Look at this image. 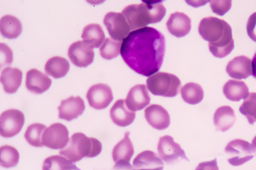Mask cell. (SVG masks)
<instances>
[{
	"label": "cell",
	"mask_w": 256,
	"mask_h": 170,
	"mask_svg": "<svg viewBox=\"0 0 256 170\" xmlns=\"http://www.w3.org/2000/svg\"><path fill=\"white\" fill-rule=\"evenodd\" d=\"M122 43V41H116L112 38H106L100 48L101 57L108 60L118 57L121 53Z\"/></svg>",
	"instance_id": "cell-31"
},
{
	"label": "cell",
	"mask_w": 256,
	"mask_h": 170,
	"mask_svg": "<svg viewBox=\"0 0 256 170\" xmlns=\"http://www.w3.org/2000/svg\"><path fill=\"white\" fill-rule=\"evenodd\" d=\"M2 35L8 39H16L22 32V24L16 17L5 15L0 19Z\"/></svg>",
	"instance_id": "cell-25"
},
{
	"label": "cell",
	"mask_w": 256,
	"mask_h": 170,
	"mask_svg": "<svg viewBox=\"0 0 256 170\" xmlns=\"http://www.w3.org/2000/svg\"><path fill=\"white\" fill-rule=\"evenodd\" d=\"M226 72L234 79H246L252 75V60L245 55L236 57L228 64Z\"/></svg>",
	"instance_id": "cell-17"
},
{
	"label": "cell",
	"mask_w": 256,
	"mask_h": 170,
	"mask_svg": "<svg viewBox=\"0 0 256 170\" xmlns=\"http://www.w3.org/2000/svg\"><path fill=\"white\" fill-rule=\"evenodd\" d=\"M252 150H254V153L256 156V136L254 137V140L252 141Z\"/></svg>",
	"instance_id": "cell-38"
},
{
	"label": "cell",
	"mask_w": 256,
	"mask_h": 170,
	"mask_svg": "<svg viewBox=\"0 0 256 170\" xmlns=\"http://www.w3.org/2000/svg\"><path fill=\"white\" fill-rule=\"evenodd\" d=\"M198 31L202 38L208 42L210 51L214 57L224 58L232 51V30L226 21L215 17L204 18Z\"/></svg>",
	"instance_id": "cell-2"
},
{
	"label": "cell",
	"mask_w": 256,
	"mask_h": 170,
	"mask_svg": "<svg viewBox=\"0 0 256 170\" xmlns=\"http://www.w3.org/2000/svg\"><path fill=\"white\" fill-rule=\"evenodd\" d=\"M85 108L84 101L81 97L72 96L61 101L60 106L58 107V118L68 122L72 121L82 115Z\"/></svg>",
	"instance_id": "cell-14"
},
{
	"label": "cell",
	"mask_w": 256,
	"mask_h": 170,
	"mask_svg": "<svg viewBox=\"0 0 256 170\" xmlns=\"http://www.w3.org/2000/svg\"><path fill=\"white\" fill-rule=\"evenodd\" d=\"M240 113L246 117L250 125L256 122V93L252 92L240 108Z\"/></svg>",
	"instance_id": "cell-33"
},
{
	"label": "cell",
	"mask_w": 256,
	"mask_h": 170,
	"mask_svg": "<svg viewBox=\"0 0 256 170\" xmlns=\"http://www.w3.org/2000/svg\"><path fill=\"white\" fill-rule=\"evenodd\" d=\"M136 170H162L164 164L157 155L151 151H144L138 154L134 161Z\"/></svg>",
	"instance_id": "cell-22"
},
{
	"label": "cell",
	"mask_w": 256,
	"mask_h": 170,
	"mask_svg": "<svg viewBox=\"0 0 256 170\" xmlns=\"http://www.w3.org/2000/svg\"><path fill=\"white\" fill-rule=\"evenodd\" d=\"M225 152L229 157L228 162L234 166H240L254 159L252 145L242 139H235L227 145Z\"/></svg>",
	"instance_id": "cell-7"
},
{
	"label": "cell",
	"mask_w": 256,
	"mask_h": 170,
	"mask_svg": "<svg viewBox=\"0 0 256 170\" xmlns=\"http://www.w3.org/2000/svg\"><path fill=\"white\" fill-rule=\"evenodd\" d=\"M52 83V80L38 70L32 69L26 73V87L34 94H42L47 91Z\"/></svg>",
	"instance_id": "cell-19"
},
{
	"label": "cell",
	"mask_w": 256,
	"mask_h": 170,
	"mask_svg": "<svg viewBox=\"0 0 256 170\" xmlns=\"http://www.w3.org/2000/svg\"><path fill=\"white\" fill-rule=\"evenodd\" d=\"M82 38L83 41L88 43L92 48H98L104 42L106 38L104 31L100 24L91 23L83 29Z\"/></svg>",
	"instance_id": "cell-27"
},
{
	"label": "cell",
	"mask_w": 256,
	"mask_h": 170,
	"mask_svg": "<svg viewBox=\"0 0 256 170\" xmlns=\"http://www.w3.org/2000/svg\"><path fill=\"white\" fill-rule=\"evenodd\" d=\"M165 52L164 36L152 27L132 31L123 40L121 49L126 64L136 73L146 77L158 72Z\"/></svg>",
	"instance_id": "cell-1"
},
{
	"label": "cell",
	"mask_w": 256,
	"mask_h": 170,
	"mask_svg": "<svg viewBox=\"0 0 256 170\" xmlns=\"http://www.w3.org/2000/svg\"><path fill=\"white\" fill-rule=\"evenodd\" d=\"M110 116L116 125L126 127L134 122L136 113L129 109L124 100H119L111 108Z\"/></svg>",
	"instance_id": "cell-20"
},
{
	"label": "cell",
	"mask_w": 256,
	"mask_h": 170,
	"mask_svg": "<svg viewBox=\"0 0 256 170\" xmlns=\"http://www.w3.org/2000/svg\"><path fill=\"white\" fill-rule=\"evenodd\" d=\"M246 30L250 38L256 42V12L249 17L246 24Z\"/></svg>",
	"instance_id": "cell-36"
},
{
	"label": "cell",
	"mask_w": 256,
	"mask_h": 170,
	"mask_svg": "<svg viewBox=\"0 0 256 170\" xmlns=\"http://www.w3.org/2000/svg\"><path fill=\"white\" fill-rule=\"evenodd\" d=\"M94 48L88 43L78 41L70 45L68 55L70 61L78 67H87L94 62Z\"/></svg>",
	"instance_id": "cell-12"
},
{
	"label": "cell",
	"mask_w": 256,
	"mask_h": 170,
	"mask_svg": "<svg viewBox=\"0 0 256 170\" xmlns=\"http://www.w3.org/2000/svg\"><path fill=\"white\" fill-rule=\"evenodd\" d=\"M69 141L68 130L62 123L53 124L45 130L43 134L44 146L52 150L63 149Z\"/></svg>",
	"instance_id": "cell-8"
},
{
	"label": "cell",
	"mask_w": 256,
	"mask_h": 170,
	"mask_svg": "<svg viewBox=\"0 0 256 170\" xmlns=\"http://www.w3.org/2000/svg\"><path fill=\"white\" fill-rule=\"evenodd\" d=\"M236 120L235 112L230 106L218 108L214 113V123L217 131H228L234 125Z\"/></svg>",
	"instance_id": "cell-23"
},
{
	"label": "cell",
	"mask_w": 256,
	"mask_h": 170,
	"mask_svg": "<svg viewBox=\"0 0 256 170\" xmlns=\"http://www.w3.org/2000/svg\"><path fill=\"white\" fill-rule=\"evenodd\" d=\"M161 1H143L140 4L127 6L122 12L134 31L146 27L148 24L160 22L166 14Z\"/></svg>",
	"instance_id": "cell-3"
},
{
	"label": "cell",
	"mask_w": 256,
	"mask_h": 170,
	"mask_svg": "<svg viewBox=\"0 0 256 170\" xmlns=\"http://www.w3.org/2000/svg\"><path fill=\"white\" fill-rule=\"evenodd\" d=\"M104 23L111 38L116 41H122L130 33V27L122 13L109 12L104 17Z\"/></svg>",
	"instance_id": "cell-10"
},
{
	"label": "cell",
	"mask_w": 256,
	"mask_h": 170,
	"mask_svg": "<svg viewBox=\"0 0 256 170\" xmlns=\"http://www.w3.org/2000/svg\"><path fill=\"white\" fill-rule=\"evenodd\" d=\"M252 75L256 79V52L254 55L252 60Z\"/></svg>",
	"instance_id": "cell-37"
},
{
	"label": "cell",
	"mask_w": 256,
	"mask_h": 170,
	"mask_svg": "<svg viewBox=\"0 0 256 170\" xmlns=\"http://www.w3.org/2000/svg\"><path fill=\"white\" fill-rule=\"evenodd\" d=\"M24 123V116L22 111L6 110L0 116V134L3 138H13L20 133Z\"/></svg>",
	"instance_id": "cell-6"
},
{
	"label": "cell",
	"mask_w": 256,
	"mask_h": 170,
	"mask_svg": "<svg viewBox=\"0 0 256 170\" xmlns=\"http://www.w3.org/2000/svg\"><path fill=\"white\" fill-rule=\"evenodd\" d=\"M212 11L214 13L218 15H224L229 11L231 6H232V1H210Z\"/></svg>",
	"instance_id": "cell-34"
},
{
	"label": "cell",
	"mask_w": 256,
	"mask_h": 170,
	"mask_svg": "<svg viewBox=\"0 0 256 170\" xmlns=\"http://www.w3.org/2000/svg\"><path fill=\"white\" fill-rule=\"evenodd\" d=\"M128 132H126L124 139L114 148L112 158L114 162L116 163L115 169H132L130 162L134 156V150Z\"/></svg>",
	"instance_id": "cell-13"
},
{
	"label": "cell",
	"mask_w": 256,
	"mask_h": 170,
	"mask_svg": "<svg viewBox=\"0 0 256 170\" xmlns=\"http://www.w3.org/2000/svg\"><path fill=\"white\" fill-rule=\"evenodd\" d=\"M144 117L154 129L162 131L170 125V117L168 111L160 105L152 104L144 110Z\"/></svg>",
	"instance_id": "cell-15"
},
{
	"label": "cell",
	"mask_w": 256,
	"mask_h": 170,
	"mask_svg": "<svg viewBox=\"0 0 256 170\" xmlns=\"http://www.w3.org/2000/svg\"><path fill=\"white\" fill-rule=\"evenodd\" d=\"M70 69L69 61L60 56L48 59L45 65L44 70L48 75L55 79H60L66 75Z\"/></svg>",
	"instance_id": "cell-26"
},
{
	"label": "cell",
	"mask_w": 256,
	"mask_h": 170,
	"mask_svg": "<svg viewBox=\"0 0 256 170\" xmlns=\"http://www.w3.org/2000/svg\"><path fill=\"white\" fill-rule=\"evenodd\" d=\"M13 61V52L9 46L1 44V68L9 66Z\"/></svg>",
	"instance_id": "cell-35"
},
{
	"label": "cell",
	"mask_w": 256,
	"mask_h": 170,
	"mask_svg": "<svg viewBox=\"0 0 256 170\" xmlns=\"http://www.w3.org/2000/svg\"><path fill=\"white\" fill-rule=\"evenodd\" d=\"M102 150V145L97 139L88 138L82 133H76L70 137L66 148L60 150V154L70 162L76 163L84 157H97Z\"/></svg>",
	"instance_id": "cell-4"
},
{
	"label": "cell",
	"mask_w": 256,
	"mask_h": 170,
	"mask_svg": "<svg viewBox=\"0 0 256 170\" xmlns=\"http://www.w3.org/2000/svg\"><path fill=\"white\" fill-rule=\"evenodd\" d=\"M181 95L186 103L191 105L198 104L202 101L204 93L201 86L197 83H186L181 89Z\"/></svg>",
	"instance_id": "cell-28"
},
{
	"label": "cell",
	"mask_w": 256,
	"mask_h": 170,
	"mask_svg": "<svg viewBox=\"0 0 256 170\" xmlns=\"http://www.w3.org/2000/svg\"><path fill=\"white\" fill-rule=\"evenodd\" d=\"M158 151L160 157L169 165H174L183 160L189 161L180 145L175 142L170 136L166 135L160 139Z\"/></svg>",
	"instance_id": "cell-9"
},
{
	"label": "cell",
	"mask_w": 256,
	"mask_h": 170,
	"mask_svg": "<svg viewBox=\"0 0 256 170\" xmlns=\"http://www.w3.org/2000/svg\"><path fill=\"white\" fill-rule=\"evenodd\" d=\"M223 91L228 100L236 102L242 99L245 100L250 94L248 85L244 82L237 80H230L225 83Z\"/></svg>",
	"instance_id": "cell-24"
},
{
	"label": "cell",
	"mask_w": 256,
	"mask_h": 170,
	"mask_svg": "<svg viewBox=\"0 0 256 170\" xmlns=\"http://www.w3.org/2000/svg\"><path fill=\"white\" fill-rule=\"evenodd\" d=\"M20 158V154L16 148L7 145L0 148V165L3 168H10L16 166Z\"/></svg>",
	"instance_id": "cell-30"
},
{
	"label": "cell",
	"mask_w": 256,
	"mask_h": 170,
	"mask_svg": "<svg viewBox=\"0 0 256 170\" xmlns=\"http://www.w3.org/2000/svg\"><path fill=\"white\" fill-rule=\"evenodd\" d=\"M149 91L154 95L174 97L180 93L181 82L172 74L158 72L148 77L146 81Z\"/></svg>",
	"instance_id": "cell-5"
},
{
	"label": "cell",
	"mask_w": 256,
	"mask_h": 170,
	"mask_svg": "<svg viewBox=\"0 0 256 170\" xmlns=\"http://www.w3.org/2000/svg\"><path fill=\"white\" fill-rule=\"evenodd\" d=\"M90 106L96 110H104L109 106L114 96L112 89L104 83H98L89 88L86 95Z\"/></svg>",
	"instance_id": "cell-11"
},
{
	"label": "cell",
	"mask_w": 256,
	"mask_h": 170,
	"mask_svg": "<svg viewBox=\"0 0 256 170\" xmlns=\"http://www.w3.org/2000/svg\"><path fill=\"white\" fill-rule=\"evenodd\" d=\"M126 102L129 109L134 112L143 110L150 102V97L146 86L144 85L134 86L128 92Z\"/></svg>",
	"instance_id": "cell-16"
},
{
	"label": "cell",
	"mask_w": 256,
	"mask_h": 170,
	"mask_svg": "<svg viewBox=\"0 0 256 170\" xmlns=\"http://www.w3.org/2000/svg\"><path fill=\"white\" fill-rule=\"evenodd\" d=\"M22 75V72L18 68L8 67L3 69L0 80L4 91L8 94L16 93L21 85Z\"/></svg>",
	"instance_id": "cell-21"
},
{
	"label": "cell",
	"mask_w": 256,
	"mask_h": 170,
	"mask_svg": "<svg viewBox=\"0 0 256 170\" xmlns=\"http://www.w3.org/2000/svg\"><path fill=\"white\" fill-rule=\"evenodd\" d=\"M42 169L49 170H78L76 165L66 157L54 156L44 160Z\"/></svg>",
	"instance_id": "cell-32"
},
{
	"label": "cell",
	"mask_w": 256,
	"mask_h": 170,
	"mask_svg": "<svg viewBox=\"0 0 256 170\" xmlns=\"http://www.w3.org/2000/svg\"><path fill=\"white\" fill-rule=\"evenodd\" d=\"M166 27L172 35L177 38H182L188 35L191 30V20L186 14L175 12L170 16Z\"/></svg>",
	"instance_id": "cell-18"
},
{
	"label": "cell",
	"mask_w": 256,
	"mask_h": 170,
	"mask_svg": "<svg viewBox=\"0 0 256 170\" xmlns=\"http://www.w3.org/2000/svg\"><path fill=\"white\" fill-rule=\"evenodd\" d=\"M46 126L41 123H34L28 127L24 137L29 144L34 147H42L44 146L42 142L43 134Z\"/></svg>",
	"instance_id": "cell-29"
}]
</instances>
